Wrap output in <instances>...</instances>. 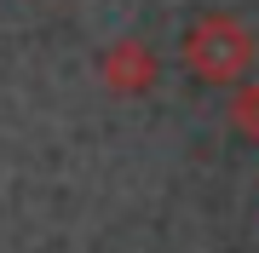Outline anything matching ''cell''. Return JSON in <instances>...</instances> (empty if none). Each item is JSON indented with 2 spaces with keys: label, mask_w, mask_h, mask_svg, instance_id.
Returning a JSON list of instances; mask_svg holds the SVG:
<instances>
[{
  "label": "cell",
  "mask_w": 259,
  "mask_h": 253,
  "mask_svg": "<svg viewBox=\"0 0 259 253\" xmlns=\"http://www.w3.org/2000/svg\"><path fill=\"white\" fill-rule=\"evenodd\" d=\"M185 58H190V69L202 81L231 86V81L248 75V64H253V35L236 18H225V12H207V18L185 35Z\"/></svg>",
  "instance_id": "obj_1"
},
{
  "label": "cell",
  "mask_w": 259,
  "mask_h": 253,
  "mask_svg": "<svg viewBox=\"0 0 259 253\" xmlns=\"http://www.w3.org/2000/svg\"><path fill=\"white\" fill-rule=\"evenodd\" d=\"M98 75H104V86H110V92L139 98V92H150V86H156V52H150L144 40H115V46L98 58Z\"/></svg>",
  "instance_id": "obj_2"
},
{
  "label": "cell",
  "mask_w": 259,
  "mask_h": 253,
  "mask_svg": "<svg viewBox=\"0 0 259 253\" xmlns=\"http://www.w3.org/2000/svg\"><path fill=\"white\" fill-rule=\"evenodd\" d=\"M231 121L242 138H259V86H236V98H231Z\"/></svg>",
  "instance_id": "obj_3"
}]
</instances>
